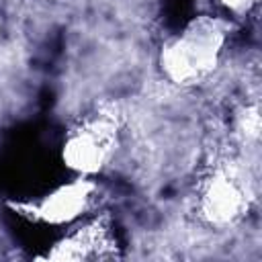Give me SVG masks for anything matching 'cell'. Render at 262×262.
Here are the masks:
<instances>
[{
    "label": "cell",
    "instance_id": "277c9868",
    "mask_svg": "<svg viewBox=\"0 0 262 262\" xmlns=\"http://www.w3.org/2000/svg\"><path fill=\"white\" fill-rule=\"evenodd\" d=\"M96 194V182L88 176H76L74 180L51 188L39 201L14 205V209L29 215L33 221L61 227L78 221L92 205Z\"/></svg>",
    "mask_w": 262,
    "mask_h": 262
},
{
    "label": "cell",
    "instance_id": "7a4b0ae2",
    "mask_svg": "<svg viewBox=\"0 0 262 262\" xmlns=\"http://www.w3.org/2000/svg\"><path fill=\"white\" fill-rule=\"evenodd\" d=\"M119 115L111 108L86 113L76 121L61 143V162L76 176L100 174L115 156L119 145Z\"/></svg>",
    "mask_w": 262,
    "mask_h": 262
},
{
    "label": "cell",
    "instance_id": "3957f363",
    "mask_svg": "<svg viewBox=\"0 0 262 262\" xmlns=\"http://www.w3.org/2000/svg\"><path fill=\"white\" fill-rule=\"evenodd\" d=\"M250 182L229 162L215 164L196 184V213L211 227H227L250 209Z\"/></svg>",
    "mask_w": 262,
    "mask_h": 262
},
{
    "label": "cell",
    "instance_id": "8992f818",
    "mask_svg": "<svg viewBox=\"0 0 262 262\" xmlns=\"http://www.w3.org/2000/svg\"><path fill=\"white\" fill-rule=\"evenodd\" d=\"M219 4H221L227 12H231V14H235V16H242V14L250 12V10L258 4V0H219Z\"/></svg>",
    "mask_w": 262,
    "mask_h": 262
},
{
    "label": "cell",
    "instance_id": "5b68a950",
    "mask_svg": "<svg viewBox=\"0 0 262 262\" xmlns=\"http://www.w3.org/2000/svg\"><path fill=\"white\" fill-rule=\"evenodd\" d=\"M117 239L106 217L90 219L70 229L47 252V260H100L115 254Z\"/></svg>",
    "mask_w": 262,
    "mask_h": 262
},
{
    "label": "cell",
    "instance_id": "6da1fadb",
    "mask_svg": "<svg viewBox=\"0 0 262 262\" xmlns=\"http://www.w3.org/2000/svg\"><path fill=\"white\" fill-rule=\"evenodd\" d=\"M227 39V20L211 14L192 16L162 45L158 57L162 76L180 88L203 84L219 68Z\"/></svg>",
    "mask_w": 262,
    "mask_h": 262
}]
</instances>
